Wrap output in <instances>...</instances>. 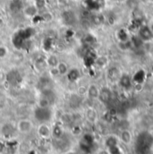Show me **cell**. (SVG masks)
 I'll return each mask as SVG.
<instances>
[{
  "instance_id": "1",
  "label": "cell",
  "mask_w": 153,
  "mask_h": 154,
  "mask_svg": "<svg viewBox=\"0 0 153 154\" xmlns=\"http://www.w3.org/2000/svg\"><path fill=\"white\" fill-rule=\"evenodd\" d=\"M153 146V136L148 132H142L135 141V151L137 154H149Z\"/></svg>"
},
{
  "instance_id": "2",
  "label": "cell",
  "mask_w": 153,
  "mask_h": 154,
  "mask_svg": "<svg viewBox=\"0 0 153 154\" xmlns=\"http://www.w3.org/2000/svg\"><path fill=\"white\" fill-rule=\"evenodd\" d=\"M138 37L143 42H149L153 39V30L148 25H141L138 29Z\"/></svg>"
},
{
  "instance_id": "3",
  "label": "cell",
  "mask_w": 153,
  "mask_h": 154,
  "mask_svg": "<svg viewBox=\"0 0 153 154\" xmlns=\"http://www.w3.org/2000/svg\"><path fill=\"white\" fill-rule=\"evenodd\" d=\"M52 112L49 108L38 107L34 111V116L39 122H47L51 118Z\"/></svg>"
},
{
  "instance_id": "4",
  "label": "cell",
  "mask_w": 153,
  "mask_h": 154,
  "mask_svg": "<svg viewBox=\"0 0 153 154\" xmlns=\"http://www.w3.org/2000/svg\"><path fill=\"white\" fill-rule=\"evenodd\" d=\"M119 86L124 91H129L133 88V78L127 74L121 75L118 79Z\"/></svg>"
},
{
  "instance_id": "5",
  "label": "cell",
  "mask_w": 153,
  "mask_h": 154,
  "mask_svg": "<svg viewBox=\"0 0 153 154\" xmlns=\"http://www.w3.org/2000/svg\"><path fill=\"white\" fill-rule=\"evenodd\" d=\"M111 98H112V92H111V91L109 88L104 87V88H101L99 90V93L98 99L102 103H105V104L109 103L111 100Z\"/></svg>"
},
{
  "instance_id": "6",
  "label": "cell",
  "mask_w": 153,
  "mask_h": 154,
  "mask_svg": "<svg viewBox=\"0 0 153 154\" xmlns=\"http://www.w3.org/2000/svg\"><path fill=\"white\" fill-rule=\"evenodd\" d=\"M32 129V123L30 120L23 119L18 123V130L21 133L26 134V133H29Z\"/></svg>"
},
{
  "instance_id": "7",
  "label": "cell",
  "mask_w": 153,
  "mask_h": 154,
  "mask_svg": "<svg viewBox=\"0 0 153 154\" xmlns=\"http://www.w3.org/2000/svg\"><path fill=\"white\" fill-rule=\"evenodd\" d=\"M133 82H136L137 84H142L143 83V82L146 79V73L144 70L140 69L138 71H136V73L133 75Z\"/></svg>"
},
{
  "instance_id": "8",
  "label": "cell",
  "mask_w": 153,
  "mask_h": 154,
  "mask_svg": "<svg viewBox=\"0 0 153 154\" xmlns=\"http://www.w3.org/2000/svg\"><path fill=\"white\" fill-rule=\"evenodd\" d=\"M99 93V89L94 84L90 85L87 89V94L90 99H92V100L98 99Z\"/></svg>"
},
{
  "instance_id": "9",
  "label": "cell",
  "mask_w": 153,
  "mask_h": 154,
  "mask_svg": "<svg viewBox=\"0 0 153 154\" xmlns=\"http://www.w3.org/2000/svg\"><path fill=\"white\" fill-rule=\"evenodd\" d=\"M66 76L67 79L72 82H76L77 80H79V78L81 76V73L79 71V69L77 68H72V69H69L67 74H66Z\"/></svg>"
},
{
  "instance_id": "10",
  "label": "cell",
  "mask_w": 153,
  "mask_h": 154,
  "mask_svg": "<svg viewBox=\"0 0 153 154\" xmlns=\"http://www.w3.org/2000/svg\"><path fill=\"white\" fill-rule=\"evenodd\" d=\"M63 20L67 24H73L75 21V15L73 12L71 11H66L63 13Z\"/></svg>"
},
{
  "instance_id": "11",
  "label": "cell",
  "mask_w": 153,
  "mask_h": 154,
  "mask_svg": "<svg viewBox=\"0 0 153 154\" xmlns=\"http://www.w3.org/2000/svg\"><path fill=\"white\" fill-rule=\"evenodd\" d=\"M59 62H60V61H59L58 57H57L56 55H53V54L50 55V56H48V57L46 58V64H47V66H48L50 68H55V67H57Z\"/></svg>"
},
{
  "instance_id": "12",
  "label": "cell",
  "mask_w": 153,
  "mask_h": 154,
  "mask_svg": "<svg viewBox=\"0 0 153 154\" xmlns=\"http://www.w3.org/2000/svg\"><path fill=\"white\" fill-rule=\"evenodd\" d=\"M118 143H119V138L115 135H109L105 140V145L108 149L110 147L118 145Z\"/></svg>"
},
{
  "instance_id": "13",
  "label": "cell",
  "mask_w": 153,
  "mask_h": 154,
  "mask_svg": "<svg viewBox=\"0 0 153 154\" xmlns=\"http://www.w3.org/2000/svg\"><path fill=\"white\" fill-rule=\"evenodd\" d=\"M132 139H133V136H132V134H131V132L129 130H124V131H122V133L120 134V140L124 143H125V144L131 143Z\"/></svg>"
},
{
  "instance_id": "14",
  "label": "cell",
  "mask_w": 153,
  "mask_h": 154,
  "mask_svg": "<svg viewBox=\"0 0 153 154\" xmlns=\"http://www.w3.org/2000/svg\"><path fill=\"white\" fill-rule=\"evenodd\" d=\"M14 127L11 124H5L2 126V134L5 136H10L14 133Z\"/></svg>"
},
{
  "instance_id": "15",
  "label": "cell",
  "mask_w": 153,
  "mask_h": 154,
  "mask_svg": "<svg viewBox=\"0 0 153 154\" xmlns=\"http://www.w3.org/2000/svg\"><path fill=\"white\" fill-rule=\"evenodd\" d=\"M37 10H38V8L36 5H29L24 8L23 13L25 14V15H27L29 17H34L37 14Z\"/></svg>"
},
{
  "instance_id": "16",
  "label": "cell",
  "mask_w": 153,
  "mask_h": 154,
  "mask_svg": "<svg viewBox=\"0 0 153 154\" xmlns=\"http://www.w3.org/2000/svg\"><path fill=\"white\" fill-rule=\"evenodd\" d=\"M57 69L58 75H66V74H67V72L69 70V67L66 65V63L59 62L57 66Z\"/></svg>"
},
{
  "instance_id": "17",
  "label": "cell",
  "mask_w": 153,
  "mask_h": 154,
  "mask_svg": "<svg viewBox=\"0 0 153 154\" xmlns=\"http://www.w3.org/2000/svg\"><path fill=\"white\" fill-rule=\"evenodd\" d=\"M108 75H109V80L111 81H118L119 79V70L115 67H112L109 70V73H108Z\"/></svg>"
},
{
  "instance_id": "18",
  "label": "cell",
  "mask_w": 153,
  "mask_h": 154,
  "mask_svg": "<svg viewBox=\"0 0 153 154\" xmlns=\"http://www.w3.org/2000/svg\"><path fill=\"white\" fill-rule=\"evenodd\" d=\"M117 38L120 42H126L128 41V33L124 29H120L117 32Z\"/></svg>"
},
{
  "instance_id": "19",
  "label": "cell",
  "mask_w": 153,
  "mask_h": 154,
  "mask_svg": "<svg viewBox=\"0 0 153 154\" xmlns=\"http://www.w3.org/2000/svg\"><path fill=\"white\" fill-rule=\"evenodd\" d=\"M22 2L20 0H14L11 4H10V9L13 12H18L22 9Z\"/></svg>"
},
{
  "instance_id": "20",
  "label": "cell",
  "mask_w": 153,
  "mask_h": 154,
  "mask_svg": "<svg viewBox=\"0 0 153 154\" xmlns=\"http://www.w3.org/2000/svg\"><path fill=\"white\" fill-rule=\"evenodd\" d=\"M38 134L42 136V137H47L50 134V131L48 129V127L46 125H41L38 127Z\"/></svg>"
},
{
  "instance_id": "21",
  "label": "cell",
  "mask_w": 153,
  "mask_h": 154,
  "mask_svg": "<svg viewBox=\"0 0 153 154\" xmlns=\"http://www.w3.org/2000/svg\"><path fill=\"white\" fill-rule=\"evenodd\" d=\"M51 103L52 102L48 99H47L45 97H41V99L38 100V107H40V108H49Z\"/></svg>"
},
{
  "instance_id": "22",
  "label": "cell",
  "mask_w": 153,
  "mask_h": 154,
  "mask_svg": "<svg viewBox=\"0 0 153 154\" xmlns=\"http://www.w3.org/2000/svg\"><path fill=\"white\" fill-rule=\"evenodd\" d=\"M86 116L87 118L91 121V122H94L96 120V117H97V114H96V111L93 109H87L86 111Z\"/></svg>"
},
{
  "instance_id": "23",
  "label": "cell",
  "mask_w": 153,
  "mask_h": 154,
  "mask_svg": "<svg viewBox=\"0 0 153 154\" xmlns=\"http://www.w3.org/2000/svg\"><path fill=\"white\" fill-rule=\"evenodd\" d=\"M63 130L60 126L57 125L55 126V128L53 129V135L56 137V139H58V138H61L63 136Z\"/></svg>"
},
{
  "instance_id": "24",
  "label": "cell",
  "mask_w": 153,
  "mask_h": 154,
  "mask_svg": "<svg viewBox=\"0 0 153 154\" xmlns=\"http://www.w3.org/2000/svg\"><path fill=\"white\" fill-rule=\"evenodd\" d=\"M132 44L135 47V48H139L143 44V41L141 38L138 37V35L136 37H133L132 38Z\"/></svg>"
},
{
  "instance_id": "25",
  "label": "cell",
  "mask_w": 153,
  "mask_h": 154,
  "mask_svg": "<svg viewBox=\"0 0 153 154\" xmlns=\"http://www.w3.org/2000/svg\"><path fill=\"white\" fill-rule=\"evenodd\" d=\"M109 154H121V150L118 145L109 148Z\"/></svg>"
},
{
  "instance_id": "26",
  "label": "cell",
  "mask_w": 153,
  "mask_h": 154,
  "mask_svg": "<svg viewBox=\"0 0 153 154\" xmlns=\"http://www.w3.org/2000/svg\"><path fill=\"white\" fill-rule=\"evenodd\" d=\"M7 55V48L5 47L0 46V58L5 57Z\"/></svg>"
},
{
  "instance_id": "27",
  "label": "cell",
  "mask_w": 153,
  "mask_h": 154,
  "mask_svg": "<svg viewBox=\"0 0 153 154\" xmlns=\"http://www.w3.org/2000/svg\"><path fill=\"white\" fill-rule=\"evenodd\" d=\"M92 21H93V23H94L95 24H97V25H99V24H100V23H102L101 16H99V15H95V16H93Z\"/></svg>"
},
{
  "instance_id": "28",
  "label": "cell",
  "mask_w": 153,
  "mask_h": 154,
  "mask_svg": "<svg viewBox=\"0 0 153 154\" xmlns=\"http://www.w3.org/2000/svg\"><path fill=\"white\" fill-rule=\"evenodd\" d=\"M45 5V1L44 0H36V6L37 8L43 7Z\"/></svg>"
},
{
  "instance_id": "29",
  "label": "cell",
  "mask_w": 153,
  "mask_h": 154,
  "mask_svg": "<svg viewBox=\"0 0 153 154\" xmlns=\"http://www.w3.org/2000/svg\"><path fill=\"white\" fill-rule=\"evenodd\" d=\"M96 1H97V2H98V4L99 5V4H100V2H104L105 0H96Z\"/></svg>"
},
{
  "instance_id": "30",
  "label": "cell",
  "mask_w": 153,
  "mask_h": 154,
  "mask_svg": "<svg viewBox=\"0 0 153 154\" xmlns=\"http://www.w3.org/2000/svg\"><path fill=\"white\" fill-rule=\"evenodd\" d=\"M115 1H122V0H115Z\"/></svg>"
},
{
  "instance_id": "31",
  "label": "cell",
  "mask_w": 153,
  "mask_h": 154,
  "mask_svg": "<svg viewBox=\"0 0 153 154\" xmlns=\"http://www.w3.org/2000/svg\"><path fill=\"white\" fill-rule=\"evenodd\" d=\"M150 1H153V0H150Z\"/></svg>"
}]
</instances>
